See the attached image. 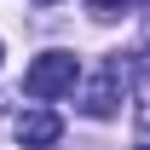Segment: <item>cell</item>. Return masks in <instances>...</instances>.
Listing matches in <instances>:
<instances>
[{
	"label": "cell",
	"instance_id": "cell-1",
	"mask_svg": "<svg viewBox=\"0 0 150 150\" xmlns=\"http://www.w3.org/2000/svg\"><path fill=\"white\" fill-rule=\"evenodd\" d=\"M127 81H133V58H104L98 64V75L81 87V110L93 115V121H110L115 115V104H121V93H127Z\"/></svg>",
	"mask_w": 150,
	"mask_h": 150
},
{
	"label": "cell",
	"instance_id": "cell-2",
	"mask_svg": "<svg viewBox=\"0 0 150 150\" xmlns=\"http://www.w3.org/2000/svg\"><path fill=\"white\" fill-rule=\"evenodd\" d=\"M75 81H81V64H75V52H40V58H29L23 93L46 104V98H64V93H75Z\"/></svg>",
	"mask_w": 150,
	"mask_h": 150
},
{
	"label": "cell",
	"instance_id": "cell-3",
	"mask_svg": "<svg viewBox=\"0 0 150 150\" xmlns=\"http://www.w3.org/2000/svg\"><path fill=\"white\" fill-rule=\"evenodd\" d=\"M12 133H18V144H23V150H52L58 139H64V121H58L52 110H23Z\"/></svg>",
	"mask_w": 150,
	"mask_h": 150
},
{
	"label": "cell",
	"instance_id": "cell-4",
	"mask_svg": "<svg viewBox=\"0 0 150 150\" xmlns=\"http://www.w3.org/2000/svg\"><path fill=\"white\" fill-rule=\"evenodd\" d=\"M133 81H139V110H133V121H139V139L150 144V58H133Z\"/></svg>",
	"mask_w": 150,
	"mask_h": 150
},
{
	"label": "cell",
	"instance_id": "cell-5",
	"mask_svg": "<svg viewBox=\"0 0 150 150\" xmlns=\"http://www.w3.org/2000/svg\"><path fill=\"white\" fill-rule=\"evenodd\" d=\"M133 6H144V0H87L93 18H121V12H133Z\"/></svg>",
	"mask_w": 150,
	"mask_h": 150
},
{
	"label": "cell",
	"instance_id": "cell-6",
	"mask_svg": "<svg viewBox=\"0 0 150 150\" xmlns=\"http://www.w3.org/2000/svg\"><path fill=\"white\" fill-rule=\"evenodd\" d=\"M144 150H150V144H144Z\"/></svg>",
	"mask_w": 150,
	"mask_h": 150
}]
</instances>
